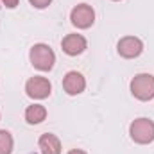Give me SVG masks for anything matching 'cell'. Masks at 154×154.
<instances>
[{"label":"cell","mask_w":154,"mask_h":154,"mask_svg":"<svg viewBox=\"0 0 154 154\" xmlns=\"http://www.w3.org/2000/svg\"><path fill=\"white\" fill-rule=\"evenodd\" d=\"M129 134L136 143H151L154 140V122L151 118H136L129 127Z\"/></svg>","instance_id":"2"},{"label":"cell","mask_w":154,"mask_h":154,"mask_svg":"<svg viewBox=\"0 0 154 154\" xmlns=\"http://www.w3.org/2000/svg\"><path fill=\"white\" fill-rule=\"evenodd\" d=\"M131 93L138 100H151L154 99V75L151 74H138L131 81Z\"/></svg>","instance_id":"3"},{"label":"cell","mask_w":154,"mask_h":154,"mask_svg":"<svg viewBox=\"0 0 154 154\" xmlns=\"http://www.w3.org/2000/svg\"><path fill=\"white\" fill-rule=\"evenodd\" d=\"M116 50L122 57L125 59H133V57H138L143 50V43L142 39L136 38V36H124V38L118 41L116 45Z\"/></svg>","instance_id":"6"},{"label":"cell","mask_w":154,"mask_h":154,"mask_svg":"<svg viewBox=\"0 0 154 154\" xmlns=\"http://www.w3.org/2000/svg\"><path fill=\"white\" fill-rule=\"evenodd\" d=\"M29 57H31L32 66L38 68V70H41V72L52 70V66H54V63H56V54H54V50H52L48 45H45V43H36V45L31 48Z\"/></svg>","instance_id":"1"},{"label":"cell","mask_w":154,"mask_h":154,"mask_svg":"<svg viewBox=\"0 0 154 154\" xmlns=\"http://www.w3.org/2000/svg\"><path fill=\"white\" fill-rule=\"evenodd\" d=\"M2 2H4V5L9 7V9H13V7L18 5V0H2Z\"/></svg>","instance_id":"13"},{"label":"cell","mask_w":154,"mask_h":154,"mask_svg":"<svg viewBox=\"0 0 154 154\" xmlns=\"http://www.w3.org/2000/svg\"><path fill=\"white\" fill-rule=\"evenodd\" d=\"M70 20H72V23L75 25L77 29H88L95 22V11L88 4H79V5H75L72 9Z\"/></svg>","instance_id":"4"},{"label":"cell","mask_w":154,"mask_h":154,"mask_svg":"<svg viewBox=\"0 0 154 154\" xmlns=\"http://www.w3.org/2000/svg\"><path fill=\"white\" fill-rule=\"evenodd\" d=\"M68 154H86L84 151H81V149H74V151H70Z\"/></svg>","instance_id":"14"},{"label":"cell","mask_w":154,"mask_h":154,"mask_svg":"<svg viewBox=\"0 0 154 154\" xmlns=\"http://www.w3.org/2000/svg\"><path fill=\"white\" fill-rule=\"evenodd\" d=\"M25 91L31 99H47L52 91V84L47 77L34 75L31 77L25 84Z\"/></svg>","instance_id":"5"},{"label":"cell","mask_w":154,"mask_h":154,"mask_svg":"<svg viewBox=\"0 0 154 154\" xmlns=\"http://www.w3.org/2000/svg\"><path fill=\"white\" fill-rule=\"evenodd\" d=\"M29 2H31V5H34V7H38V9H43V7L50 5L52 0H29Z\"/></svg>","instance_id":"12"},{"label":"cell","mask_w":154,"mask_h":154,"mask_svg":"<svg viewBox=\"0 0 154 154\" xmlns=\"http://www.w3.org/2000/svg\"><path fill=\"white\" fill-rule=\"evenodd\" d=\"M63 88L68 95H79L86 88V79L79 72H68L63 79Z\"/></svg>","instance_id":"8"},{"label":"cell","mask_w":154,"mask_h":154,"mask_svg":"<svg viewBox=\"0 0 154 154\" xmlns=\"http://www.w3.org/2000/svg\"><path fill=\"white\" fill-rule=\"evenodd\" d=\"M86 38L81 36V34H68L65 36L61 41V47H63V52L68 54V56H79L86 50Z\"/></svg>","instance_id":"7"},{"label":"cell","mask_w":154,"mask_h":154,"mask_svg":"<svg viewBox=\"0 0 154 154\" xmlns=\"http://www.w3.org/2000/svg\"><path fill=\"white\" fill-rule=\"evenodd\" d=\"M13 136L9 131L0 129V154H11L13 152Z\"/></svg>","instance_id":"11"},{"label":"cell","mask_w":154,"mask_h":154,"mask_svg":"<svg viewBox=\"0 0 154 154\" xmlns=\"http://www.w3.org/2000/svg\"><path fill=\"white\" fill-rule=\"evenodd\" d=\"M39 151L41 154H61V142L56 134H41L39 136Z\"/></svg>","instance_id":"9"},{"label":"cell","mask_w":154,"mask_h":154,"mask_svg":"<svg viewBox=\"0 0 154 154\" xmlns=\"http://www.w3.org/2000/svg\"><path fill=\"white\" fill-rule=\"evenodd\" d=\"M45 118H47V109L41 104H32V106H29L25 109V120L29 124H32V125L34 124H41Z\"/></svg>","instance_id":"10"}]
</instances>
